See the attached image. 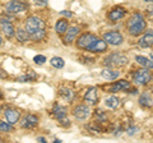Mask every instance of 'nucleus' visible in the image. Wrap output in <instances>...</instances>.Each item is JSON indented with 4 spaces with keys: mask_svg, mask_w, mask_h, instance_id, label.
Masks as SVG:
<instances>
[{
    "mask_svg": "<svg viewBox=\"0 0 153 143\" xmlns=\"http://www.w3.org/2000/svg\"><path fill=\"white\" fill-rule=\"evenodd\" d=\"M126 26H128L129 33H130L131 36H139V35H142V33L146 31L147 22H146L144 18H143L142 14L137 13V14H134L130 19L128 21Z\"/></svg>",
    "mask_w": 153,
    "mask_h": 143,
    "instance_id": "nucleus-1",
    "label": "nucleus"
},
{
    "mask_svg": "<svg viewBox=\"0 0 153 143\" xmlns=\"http://www.w3.org/2000/svg\"><path fill=\"white\" fill-rule=\"evenodd\" d=\"M129 59L125 55L123 54H111L108 55L106 59H105L103 64L108 66V68H120V66H124L128 64Z\"/></svg>",
    "mask_w": 153,
    "mask_h": 143,
    "instance_id": "nucleus-2",
    "label": "nucleus"
},
{
    "mask_svg": "<svg viewBox=\"0 0 153 143\" xmlns=\"http://www.w3.org/2000/svg\"><path fill=\"white\" fill-rule=\"evenodd\" d=\"M28 9V4L25 0H10L5 4V12L10 14H18Z\"/></svg>",
    "mask_w": 153,
    "mask_h": 143,
    "instance_id": "nucleus-3",
    "label": "nucleus"
},
{
    "mask_svg": "<svg viewBox=\"0 0 153 143\" xmlns=\"http://www.w3.org/2000/svg\"><path fill=\"white\" fill-rule=\"evenodd\" d=\"M26 30L28 31L30 35L38 32V31H42V30H45V22L40 19L38 17H30L26 21Z\"/></svg>",
    "mask_w": 153,
    "mask_h": 143,
    "instance_id": "nucleus-4",
    "label": "nucleus"
},
{
    "mask_svg": "<svg viewBox=\"0 0 153 143\" xmlns=\"http://www.w3.org/2000/svg\"><path fill=\"white\" fill-rule=\"evenodd\" d=\"M151 79H152V75H151V73H149V70L148 69H139V70H137L135 73L133 74L134 83H137L139 86L147 84Z\"/></svg>",
    "mask_w": 153,
    "mask_h": 143,
    "instance_id": "nucleus-5",
    "label": "nucleus"
},
{
    "mask_svg": "<svg viewBox=\"0 0 153 143\" xmlns=\"http://www.w3.org/2000/svg\"><path fill=\"white\" fill-rule=\"evenodd\" d=\"M97 39H98V37H96L94 35H92V33H84V35H82L78 39V41H76V45H78L79 49H85V50H87L88 47L92 45Z\"/></svg>",
    "mask_w": 153,
    "mask_h": 143,
    "instance_id": "nucleus-6",
    "label": "nucleus"
},
{
    "mask_svg": "<svg viewBox=\"0 0 153 143\" xmlns=\"http://www.w3.org/2000/svg\"><path fill=\"white\" fill-rule=\"evenodd\" d=\"M103 40L112 46H119L124 42V37L119 32H107L103 35Z\"/></svg>",
    "mask_w": 153,
    "mask_h": 143,
    "instance_id": "nucleus-7",
    "label": "nucleus"
},
{
    "mask_svg": "<svg viewBox=\"0 0 153 143\" xmlns=\"http://www.w3.org/2000/svg\"><path fill=\"white\" fill-rule=\"evenodd\" d=\"M0 28L5 33L7 37H12L14 33H16V30H14L12 23L8 21V18H0Z\"/></svg>",
    "mask_w": 153,
    "mask_h": 143,
    "instance_id": "nucleus-8",
    "label": "nucleus"
},
{
    "mask_svg": "<svg viewBox=\"0 0 153 143\" xmlns=\"http://www.w3.org/2000/svg\"><path fill=\"white\" fill-rule=\"evenodd\" d=\"M129 87H130V83L128 82V80H119V82H115L112 83L111 86H108L107 89L108 92H117V91H125V89H129Z\"/></svg>",
    "mask_w": 153,
    "mask_h": 143,
    "instance_id": "nucleus-9",
    "label": "nucleus"
},
{
    "mask_svg": "<svg viewBox=\"0 0 153 143\" xmlns=\"http://www.w3.org/2000/svg\"><path fill=\"white\" fill-rule=\"evenodd\" d=\"M91 114V110L87 105H79V106H76L74 109V116L76 119H87Z\"/></svg>",
    "mask_w": 153,
    "mask_h": 143,
    "instance_id": "nucleus-10",
    "label": "nucleus"
},
{
    "mask_svg": "<svg viewBox=\"0 0 153 143\" xmlns=\"http://www.w3.org/2000/svg\"><path fill=\"white\" fill-rule=\"evenodd\" d=\"M88 51H93V52H102L105 50H107V42L105 40H100L97 39L92 45H91L88 49Z\"/></svg>",
    "mask_w": 153,
    "mask_h": 143,
    "instance_id": "nucleus-11",
    "label": "nucleus"
},
{
    "mask_svg": "<svg viewBox=\"0 0 153 143\" xmlns=\"http://www.w3.org/2000/svg\"><path fill=\"white\" fill-rule=\"evenodd\" d=\"M84 101L88 105H96L98 102V93L96 88H89L84 95Z\"/></svg>",
    "mask_w": 153,
    "mask_h": 143,
    "instance_id": "nucleus-12",
    "label": "nucleus"
},
{
    "mask_svg": "<svg viewBox=\"0 0 153 143\" xmlns=\"http://www.w3.org/2000/svg\"><path fill=\"white\" fill-rule=\"evenodd\" d=\"M124 16H125V10H124L121 7H115V8H112V10L108 13V19L112 22H116L119 19H121Z\"/></svg>",
    "mask_w": 153,
    "mask_h": 143,
    "instance_id": "nucleus-13",
    "label": "nucleus"
},
{
    "mask_svg": "<svg viewBox=\"0 0 153 143\" xmlns=\"http://www.w3.org/2000/svg\"><path fill=\"white\" fill-rule=\"evenodd\" d=\"M19 118H21V112L18 110H14V109H7L5 110V119L8 123L10 124H16Z\"/></svg>",
    "mask_w": 153,
    "mask_h": 143,
    "instance_id": "nucleus-14",
    "label": "nucleus"
},
{
    "mask_svg": "<svg viewBox=\"0 0 153 143\" xmlns=\"http://www.w3.org/2000/svg\"><path fill=\"white\" fill-rule=\"evenodd\" d=\"M79 27H76V26H73V27H70V28H68L66 30V35H65V44H71L74 40H75V37H76V35L79 33Z\"/></svg>",
    "mask_w": 153,
    "mask_h": 143,
    "instance_id": "nucleus-15",
    "label": "nucleus"
},
{
    "mask_svg": "<svg viewBox=\"0 0 153 143\" xmlns=\"http://www.w3.org/2000/svg\"><path fill=\"white\" fill-rule=\"evenodd\" d=\"M152 45H153V31H148L139 40V46L140 47H151Z\"/></svg>",
    "mask_w": 153,
    "mask_h": 143,
    "instance_id": "nucleus-16",
    "label": "nucleus"
},
{
    "mask_svg": "<svg viewBox=\"0 0 153 143\" xmlns=\"http://www.w3.org/2000/svg\"><path fill=\"white\" fill-rule=\"evenodd\" d=\"M37 123H38L37 116H35V115H32V114H30V115L25 116V119H23L22 127H23V128H35V127L37 125Z\"/></svg>",
    "mask_w": 153,
    "mask_h": 143,
    "instance_id": "nucleus-17",
    "label": "nucleus"
},
{
    "mask_svg": "<svg viewBox=\"0 0 153 143\" xmlns=\"http://www.w3.org/2000/svg\"><path fill=\"white\" fill-rule=\"evenodd\" d=\"M119 74H120V73H119L117 70H114L111 68H105L101 72V75L105 79H107V80H115L119 77Z\"/></svg>",
    "mask_w": 153,
    "mask_h": 143,
    "instance_id": "nucleus-18",
    "label": "nucleus"
},
{
    "mask_svg": "<svg viewBox=\"0 0 153 143\" xmlns=\"http://www.w3.org/2000/svg\"><path fill=\"white\" fill-rule=\"evenodd\" d=\"M135 60H137L138 64L143 65L147 69H152L153 68V60L149 59V58H146V56H142V55H137L135 56Z\"/></svg>",
    "mask_w": 153,
    "mask_h": 143,
    "instance_id": "nucleus-19",
    "label": "nucleus"
},
{
    "mask_svg": "<svg viewBox=\"0 0 153 143\" xmlns=\"http://www.w3.org/2000/svg\"><path fill=\"white\" fill-rule=\"evenodd\" d=\"M16 37H17V40L21 41V42H26V41L31 40V36H30V33H28V31L23 30V28H17Z\"/></svg>",
    "mask_w": 153,
    "mask_h": 143,
    "instance_id": "nucleus-20",
    "label": "nucleus"
},
{
    "mask_svg": "<svg viewBox=\"0 0 153 143\" xmlns=\"http://www.w3.org/2000/svg\"><path fill=\"white\" fill-rule=\"evenodd\" d=\"M152 98L149 96V93L148 92H144V93H142L140 95V97H139V105L143 107H151L152 106Z\"/></svg>",
    "mask_w": 153,
    "mask_h": 143,
    "instance_id": "nucleus-21",
    "label": "nucleus"
},
{
    "mask_svg": "<svg viewBox=\"0 0 153 143\" xmlns=\"http://www.w3.org/2000/svg\"><path fill=\"white\" fill-rule=\"evenodd\" d=\"M105 104H106V106L108 109H117L119 106H120V100H119L116 96H110L106 98V101H105Z\"/></svg>",
    "mask_w": 153,
    "mask_h": 143,
    "instance_id": "nucleus-22",
    "label": "nucleus"
},
{
    "mask_svg": "<svg viewBox=\"0 0 153 143\" xmlns=\"http://www.w3.org/2000/svg\"><path fill=\"white\" fill-rule=\"evenodd\" d=\"M54 116L59 120H64L66 116V109L64 106H60V105H56L54 109Z\"/></svg>",
    "mask_w": 153,
    "mask_h": 143,
    "instance_id": "nucleus-23",
    "label": "nucleus"
},
{
    "mask_svg": "<svg viewBox=\"0 0 153 143\" xmlns=\"http://www.w3.org/2000/svg\"><path fill=\"white\" fill-rule=\"evenodd\" d=\"M66 30H68V22H66L65 19H60V21L56 22V25H55V31H56L57 33H63V32H65Z\"/></svg>",
    "mask_w": 153,
    "mask_h": 143,
    "instance_id": "nucleus-24",
    "label": "nucleus"
},
{
    "mask_svg": "<svg viewBox=\"0 0 153 143\" xmlns=\"http://www.w3.org/2000/svg\"><path fill=\"white\" fill-rule=\"evenodd\" d=\"M50 63H51V65L54 66V68H56V69H61L64 66V60L61 59V58H59V56H54L51 60H50Z\"/></svg>",
    "mask_w": 153,
    "mask_h": 143,
    "instance_id": "nucleus-25",
    "label": "nucleus"
},
{
    "mask_svg": "<svg viewBox=\"0 0 153 143\" xmlns=\"http://www.w3.org/2000/svg\"><path fill=\"white\" fill-rule=\"evenodd\" d=\"M45 35H46L45 30H42V31H38V32L32 33V35H30V36H31V40H33V41H40V40L44 39Z\"/></svg>",
    "mask_w": 153,
    "mask_h": 143,
    "instance_id": "nucleus-26",
    "label": "nucleus"
},
{
    "mask_svg": "<svg viewBox=\"0 0 153 143\" xmlns=\"http://www.w3.org/2000/svg\"><path fill=\"white\" fill-rule=\"evenodd\" d=\"M35 78H36V74L30 73L27 75H22V77H19L18 80H19V82H30V80H33Z\"/></svg>",
    "mask_w": 153,
    "mask_h": 143,
    "instance_id": "nucleus-27",
    "label": "nucleus"
},
{
    "mask_svg": "<svg viewBox=\"0 0 153 143\" xmlns=\"http://www.w3.org/2000/svg\"><path fill=\"white\" fill-rule=\"evenodd\" d=\"M0 130L1 132H10L12 130V124L8 121H0Z\"/></svg>",
    "mask_w": 153,
    "mask_h": 143,
    "instance_id": "nucleus-28",
    "label": "nucleus"
},
{
    "mask_svg": "<svg viewBox=\"0 0 153 143\" xmlns=\"http://www.w3.org/2000/svg\"><path fill=\"white\" fill-rule=\"evenodd\" d=\"M60 95H61V96H63L65 100H71V97H73V93H71V91H70V89H68V88H63V89H61V91H60Z\"/></svg>",
    "mask_w": 153,
    "mask_h": 143,
    "instance_id": "nucleus-29",
    "label": "nucleus"
},
{
    "mask_svg": "<svg viewBox=\"0 0 153 143\" xmlns=\"http://www.w3.org/2000/svg\"><path fill=\"white\" fill-rule=\"evenodd\" d=\"M33 61H35L36 64H40L41 65V64H44L45 61H46V58H45L44 55H36L35 58H33Z\"/></svg>",
    "mask_w": 153,
    "mask_h": 143,
    "instance_id": "nucleus-30",
    "label": "nucleus"
},
{
    "mask_svg": "<svg viewBox=\"0 0 153 143\" xmlns=\"http://www.w3.org/2000/svg\"><path fill=\"white\" fill-rule=\"evenodd\" d=\"M137 132H138V128L137 127H131V128H129L128 129V136H134Z\"/></svg>",
    "mask_w": 153,
    "mask_h": 143,
    "instance_id": "nucleus-31",
    "label": "nucleus"
},
{
    "mask_svg": "<svg viewBox=\"0 0 153 143\" xmlns=\"http://www.w3.org/2000/svg\"><path fill=\"white\" fill-rule=\"evenodd\" d=\"M147 14H148L149 17L153 18V5H152V7H148V9H147Z\"/></svg>",
    "mask_w": 153,
    "mask_h": 143,
    "instance_id": "nucleus-32",
    "label": "nucleus"
},
{
    "mask_svg": "<svg viewBox=\"0 0 153 143\" xmlns=\"http://www.w3.org/2000/svg\"><path fill=\"white\" fill-rule=\"evenodd\" d=\"M60 14H61V16H65V17H71V16H73V13H71V12H68V10H63Z\"/></svg>",
    "mask_w": 153,
    "mask_h": 143,
    "instance_id": "nucleus-33",
    "label": "nucleus"
},
{
    "mask_svg": "<svg viewBox=\"0 0 153 143\" xmlns=\"http://www.w3.org/2000/svg\"><path fill=\"white\" fill-rule=\"evenodd\" d=\"M7 75H8V74H7V72H4L3 69H0V77H1V78H5Z\"/></svg>",
    "mask_w": 153,
    "mask_h": 143,
    "instance_id": "nucleus-34",
    "label": "nucleus"
},
{
    "mask_svg": "<svg viewBox=\"0 0 153 143\" xmlns=\"http://www.w3.org/2000/svg\"><path fill=\"white\" fill-rule=\"evenodd\" d=\"M37 141H38V142H46V139H45V138H42V137H40Z\"/></svg>",
    "mask_w": 153,
    "mask_h": 143,
    "instance_id": "nucleus-35",
    "label": "nucleus"
},
{
    "mask_svg": "<svg viewBox=\"0 0 153 143\" xmlns=\"http://www.w3.org/2000/svg\"><path fill=\"white\" fill-rule=\"evenodd\" d=\"M144 1H148V3H153V0H144Z\"/></svg>",
    "mask_w": 153,
    "mask_h": 143,
    "instance_id": "nucleus-36",
    "label": "nucleus"
},
{
    "mask_svg": "<svg viewBox=\"0 0 153 143\" xmlns=\"http://www.w3.org/2000/svg\"><path fill=\"white\" fill-rule=\"evenodd\" d=\"M3 44V39H1V37H0V45H1Z\"/></svg>",
    "mask_w": 153,
    "mask_h": 143,
    "instance_id": "nucleus-37",
    "label": "nucleus"
},
{
    "mask_svg": "<svg viewBox=\"0 0 153 143\" xmlns=\"http://www.w3.org/2000/svg\"><path fill=\"white\" fill-rule=\"evenodd\" d=\"M151 59H152V60H153V54H151Z\"/></svg>",
    "mask_w": 153,
    "mask_h": 143,
    "instance_id": "nucleus-38",
    "label": "nucleus"
},
{
    "mask_svg": "<svg viewBox=\"0 0 153 143\" xmlns=\"http://www.w3.org/2000/svg\"><path fill=\"white\" fill-rule=\"evenodd\" d=\"M1 96H3V95H1V91H0V98H1Z\"/></svg>",
    "mask_w": 153,
    "mask_h": 143,
    "instance_id": "nucleus-39",
    "label": "nucleus"
},
{
    "mask_svg": "<svg viewBox=\"0 0 153 143\" xmlns=\"http://www.w3.org/2000/svg\"><path fill=\"white\" fill-rule=\"evenodd\" d=\"M0 142H1V138H0Z\"/></svg>",
    "mask_w": 153,
    "mask_h": 143,
    "instance_id": "nucleus-40",
    "label": "nucleus"
}]
</instances>
